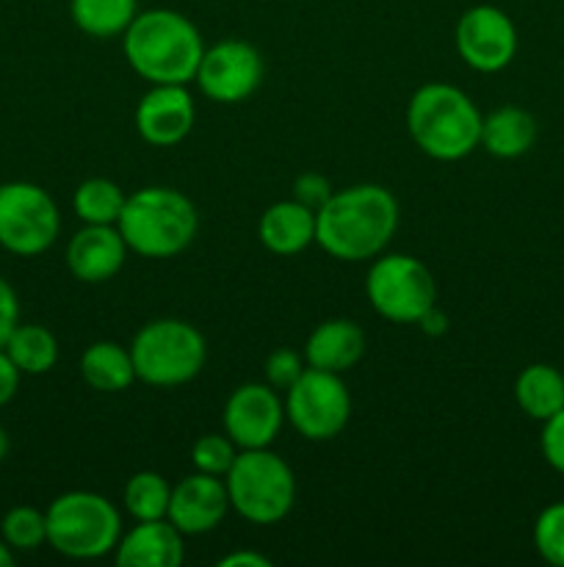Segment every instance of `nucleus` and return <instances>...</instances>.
<instances>
[{
    "instance_id": "obj_1",
    "label": "nucleus",
    "mask_w": 564,
    "mask_h": 567,
    "mask_svg": "<svg viewBox=\"0 0 564 567\" xmlns=\"http://www.w3.org/2000/svg\"><path fill=\"white\" fill-rule=\"evenodd\" d=\"M398 199L376 183L332 192L315 210V244L343 264L379 258L398 230Z\"/></svg>"
},
{
    "instance_id": "obj_2",
    "label": "nucleus",
    "mask_w": 564,
    "mask_h": 567,
    "mask_svg": "<svg viewBox=\"0 0 564 567\" xmlns=\"http://www.w3.org/2000/svg\"><path fill=\"white\" fill-rule=\"evenodd\" d=\"M122 50L138 78L158 86H188L197 78L205 44L199 28L186 14L171 9L138 11L122 33Z\"/></svg>"
},
{
    "instance_id": "obj_3",
    "label": "nucleus",
    "mask_w": 564,
    "mask_h": 567,
    "mask_svg": "<svg viewBox=\"0 0 564 567\" xmlns=\"http://www.w3.org/2000/svg\"><path fill=\"white\" fill-rule=\"evenodd\" d=\"M479 105L451 83H424L407 105V131L415 147L435 161H462L481 147Z\"/></svg>"
},
{
    "instance_id": "obj_4",
    "label": "nucleus",
    "mask_w": 564,
    "mask_h": 567,
    "mask_svg": "<svg viewBox=\"0 0 564 567\" xmlns=\"http://www.w3.org/2000/svg\"><path fill=\"white\" fill-rule=\"evenodd\" d=\"M116 227L130 252L166 260L191 247L199 230V214L197 205L177 188L147 186L125 199Z\"/></svg>"
},
{
    "instance_id": "obj_5",
    "label": "nucleus",
    "mask_w": 564,
    "mask_h": 567,
    "mask_svg": "<svg viewBox=\"0 0 564 567\" xmlns=\"http://www.w3.org/2000/svg\"><path fill=\"white\" fill-rule=\"evenodd\" d=\"M48 546L66 559H100L116 551L122 537V515L94 491L61 493L44 509Z\"/></svg>"
},
{
    "instance_id": "obj_6",
    "label": "nucleus",
    "mask_w": 564,
    "mask_h": 567,
    "mask_svg": "<svg viewBox=\"0 0 564 567\" xmlns=\"http://www.w3.org/2000/svg\"><path fill=\"white\" fill-rule=\"evenodd\" d=\"M224 485L232 513L254 526L280 524L296 504V476L291 465L271 449L238 452Z\"/></svg>"
},
{
    "instance_id": "obj_7",
    "label": "nucleus",
    "mask_w": 564,
    "mask_h": 567,
    "mask_svg": "<svg viewBox=\"0 0 564 567\" xmlns=\"http://www.w3.org/2000/svg\"><path fill=\"white\" fill-rule=\"evenodd\" d=\"M136 380L153 388H180L197 380L208 360L202 332L182 319H155L130 343Z\"/></svg>"
},
{
    "instance_id": "obj_8",
    "label": "nucleus",
    "mask_w": 564,
    "mask_h": 567,
    "mask_svg": "<svg viewBox=\"0 0 564 567\" xmlns=\"http://www.w3.org/2000/svg\"><path fill=\"white\" fill-rule=\"evenodd\" d=\"M365 297L382 319L393 324H418L437 305V280L424 260L404 252H382L365 277Z\"/></svg>"
},
{
    "instance_id": "obj_9",
    "label": "nucleus",
    "mask_w": 564,
    "mask_h": 567,
    "mask_svg": "<svg viewBox=\"0 0 564 567\" xmlns=\"http://www.w3.org/2000/svg\"><path fill=\"white\" fill-rule=\"evenodd\" d=\"M61 233V214L48 188L28 181L0 186V247L17 258L48 252Z\"/></svg>"
},
{
    "instance_id": "obj_10",
    "label": "nucleus",
    "mask_w": 564,
    "mask_h": 567,
    "mask_svg": "<svg viewBox=\"0 0 564 567\" xmlns=\"http://www.w3.org/2000/svg\"><path fill=\"white\" fill-rule=\"evenodd\" d=\"M285 419L304 441L324 443L341 435L352 419V396L341 374L304 369V374L285 391Z\"/></svg>"
},
{
    "instance_id": "obj_11",
    "label": "nucleus",
    "mask_w": 564,
    "mask_h": 567,
    "mask_svg": "<svg viewBox=\"0 0 564 567\" xmlns=\"http://www.w3.org/2000/svg\"><path fill=\"white\" fill-rule=\"evenodd\" d=\"M194 81L213 103H243L263 83V59L258 48L243 39H221L213 48H205Z\"/></svg>"
},
{
    "instance_id": "obj_12",
    "label": "nucleus",
    "mask_w": 564,
    "mask_h": 567,
    "mask_svg": "<svg viewBox=\"0 0 564 567\" xmlns=\"http://www.w3.org/2000/svg\"><path fill=\"white\" fill-rule=\"evenodd\" d=\"M457 53L470 70L501 72L512 64L518 53V28L512 17L492 3L470 6L457 22L453 31Z\"/></svg>"
},
{
    "instance_id": "obj_13",
    "label": "nucleus",
    "mask_w": 564,
    "mask_h": 567,
    "mask_svg": "<svg viewBox=\"0 0 564 567\" xmlns=\"http://www.w3.org/2000/svg\"><path fill=\"white\" fill-rule=\"evenodd\" d=\"M285 421V402L269 382H247L227 396L221 424L241 452L269 449Z\"/></svg>"
},
{
    "instance_id": "obj_14",
    "label": "nucleus",
    "mask_w": 564,
    "mask_h": 567,
    "mask_svg": "<svg viewBox=\"0 0 564 567\" xmlns=\"http://www.w3.org/2000/svg\"><path fill=\"white\" fill-rule=\"evenodd\" d=\"M197 122V105H194L188 86L175 83H158L136 105V131L153 147H175L186 142L188 133Z\"/></svg>"
},
{
    "instance_id": "obj_15",
    "label": "nucleus",
    "mask_w": 564,
    "mask_h": 567,
    "mask_svg": "<svg viewBox=\"0 0 564 567\" xmlns=\"http://www.w3.org/2000/svg\"><path fill=\"white\" fill-rule=\"evenodd\" d=\"M227 513H230V496L224 480L194 471L171 487L166 518L186 537H199L213 532Z\"/></svg>"
},
{
    "instance_id": "obj_16",
    "label": "nucleus",
    "mask_w": 564,
    "mask_h": 567,
    "mask_svg": "<svg viewBox=\"0 0 564 567\" xmlns=\"http://www.w3.org/2000/svg\"><path fill=\"white\" fill-rule=\"evenodd\" d=\"M127 252L130 249L116 225H83L66 244V269L75 280L100 286L119 275Z\"/></svg>"
},
{
    "instance_id": "obj_17",
    "label": "nucleus",
    "mask_w": 564,
    "mask_h": 567,
    "mask_svg": "<svg viewBox=\"0 0 564 567\" xmlns=\"http://www.w3.org/2000/svg\"><path fill=\"white\" fill-rule=\"evenodd\" d=\"M182 532L169 518L136 520L122 532L114 559L119 567H180L186 559Z\"/></svg>"
},
{
    "instance_id": "obj_18",
    "label": "nucleus",
    "mask_w": 564,
    "mask_h": 567,
    "mask_svg": "<svg viewBox=\"0 0 564 567\" xmlns=\"http://www.w3.org/2000/svg\"><path fill=\"white\" fill-rule=\"evenodd\" d=\"M302 354L310 369L346 374L363 360L365 330L352 319H326L310 332Z\"/></svg>"
},
{
    "instance_id": "obj_19",
    "label": "nucleus",
    "mask_w": 564,
    "mask_h": 567,
    "mask_svg": "<svg viewBox=\"0 0 564 567\" xmlns=\"http://www.w3.org/2000/svg\"><path fill=\"white\" fill-rule=\"evenodd\" d=\"M258 238L271 255L291 258L304 252L310 244H315V210L299 199H280L260 216Z\"/></svg>"
},
{
    "instance_id": "obj_20",
    "label": "nucleus",
    "mask_w": 564,
    "mask_h": 567,
    "mask_svg": "<svg viewBox=\"0 0 564 567\" xmlns=\"http://www.w3.org/2000/svg\"><path fill=\"white\" fill-rule=\"evenodd\" d=\"M536 142V120L520 105H501L481 122V147L492 158L512 161L529 153Z\"/></svg>"
},
{
    "instance_id": "obj_21",
    "label": "nucleus",
    "mask_w": 564,
    "mask_h": 567,
    "mask_svg": "<svg viewBox=\"0 0 564 567\" xmlns=\"http://www.w3.org/2000/svg\"><path fill=\"white\" fill-rule=\"evenodd\" d=\"M514 402L531 421L545 424L564 410V371L547 363H531L514 380Z\"/></svg>"
},
{
    "instance_id": "obj_22",
    "label": "nucleus",
    "mask_w": 564,
    "mask_h": 567,
    "mask_svg": "<svg viewBox=\"0 0 564 567\" xmlns=\"http://www.w3.org/2000/svg\"><path fill=\"white\" fill-rule=\"evenodd\" d=\"M81 377L100 393H119L136 382L130 347L116 341H94L81 354Z\"/></svg>"
},
{
    "instance_id": "obj_23",
    "label": "nucleus",
    "mask_w": 564,
    "mask_h": 567,
    "mask_svg": "<svg viewBox=\"0 0 564 567\" xmlns=\"http://www.w3.org/2000/svg\"><path fill=\"white\" fill-rule=\"evenodd\" d=\"M3 349L22 377H42L59 363V341L44 324H22L20 321Z\"/></svg>"
},
{
    "instance_id": "obj_24",
    "label": "nucleus",
    "mask_w": 564,
    "mask_h": 567,
    "mask_svg": "<svg viewBox=\"0 0 564 567\" xmlns=\"http://www.w3.org/2000/svg\"><path fill=\"white\" fill-rule=\"evenodd\" d=\"M138 14V0H70V17L86 37L114 39Z\"/></svg>"
},
{
    "instance_id": "obj_25",
    "label": "nucleus",
    "mask_w": 564,
    "mask_h": 567,
    "mask_svg": "<svg viewBox=\"0 0 564 567\" xmlns=\"http://www.w3.org/2000/svg\"><path fill=\"white\" fill-rule=\"evenodd\" d=\"M127 194L108 177H88L72 194V210L83 225H116Z\"/></svg>"
},
{
    "instance_id": "obj_26",
    "label": "nucleus",
    "mask_w": 564,
    "mask_h": 567,
    "mask_svg": "<svg viewBox=\"0 0 564 567\" xmlns=\"http://www.w3.org/2000/svg\"><path fill=\"white\" fill-rule=\"evenodd\" d=\"M171 485L155 471H138L127 480L122 504L133 520H158L169 513Z\"/></svg>"
},
{
    "instance_id": "obj_27",
    "label": "nucleus",
    "mask_w": 564,
    "mask_h": 567,
    "mask_svg": "<svg viewBox=\"0 0 564 567\" xmlns=\"http://www.w3.org/2000/svg\"><path fill=\"white\" fill-rule=\"evenodd\" d=\"M0 537L11 551H36L48 543V518L36 507H11L0 520Z\"/></svg>"
},
{
    "instance_id": "obj_28",
    "label": "nucleus",
    "mask_w": 564,
    "mask_h": 567,
    "mask_svg": "<svg viewBox=\"0 0 564 567\" xmlns=\"http://www.w3.org/2000/svg\"><path fill=\"white\" fill-rule=\"evenodd\" d=\"M238 452H241V449L230 441L227 432H208V435L197 437L191 446L194 471H199V474L221 476V480H224L227 471H230L232 463H236Z\"/></svg>"
},
{
    "instance_id": "obj_29",
    "label": "nucleus",
    "mask_w": 564,
    "mask_h": 567,
    "mask_svg": "<svg viewBox=\"0 0 564 567\" xmlns=\"http://www.w3.org/2000/svg\"><path fill=\"white\" fill-rule=\"evenodd\" d=\"M534 548L545 563L564 567V502H553L536 515Z\"/></svg>"
},
{
    "instance_id": "obj_30",
    "label": "nucleus",
    "mask_w": 564,
    "mask_h": 567,
    "mask_svg": "<svg viewBox=\"0 0 564 567\" xmlns=\"http://www.w3.org/2000/svg\"><path fill=\"white\" fill-rule=\"evenodd\" d=\"M304 369H307L304 354L296 352V349L282 347V349H274V352L269 354V360H265V380H269L271 388L285 393L288 388L304 374Z\"/></svg>"
},
{
    "instance_id": "obj_31",
    "label": "nucleus",
    "mask_w": 564,
    "mask_h": 567,
    "mask_svg": "<svg viewBox=\"0 0 564 567\" xmlns=\"http://www.w3.org/2000/svg\"><path fill=\"white\" fill-rule=\"evenodd\" d=\"M540 449L545 463L551 465L556 474L564 476V410H558L553 419H547L545 424H542Z\"/></svg>"
},
{
    "instance_id": "obj_32",
    "label": "nucleus",
    "mask_w": 564,
    "mask_h": 567,
    "mask_svg": "<svg viewBox=\"0 0 564 567\" xmlns=\"http://www.w3.org/2000/svg\"><path fill=\"white\" fill-rule=\"evenodd\" d=\"M330 181H326L324 175H318V172H304V175H299L296 183H293V199H299V203L307 205V208L313 210H318L321 205L330 199Z\"/></svg>"
},
{
    "instance_id": "obj_33",
    "label": "nucleus",
    "mask_w": 564,
    "mask_h": 567,
    "mask_svg": "<svg viewBox=\"0 0 564 567\" xmlns=\"http://www.w3.org/2000/svg\"><path fill=\"white\" fill-rule=\"evenodd\" d=\"M20 324V297L6 277H0V349Z\"/></svg>"
},
{
    "instance_id": "obj_34",
    "label": "nucleus",
    "mask_w": 564,
    "mask_h": 567,
    "mask_svg": "<svg viewBox=\"0 0 564 567\" xmlns=\"http://www.w3.org/2000/svg\"><path fill=\"white\" fill-rule=\"evenodd\" d=\"M20 380H22L20 369L11 363L6 349H0V408H6V404L17 396V391H20Z\"/></svg>"
},
{
    "instance_id": "obj_35",
    "label": "nucleus",
    "mask_w": 564,
    "mask_h": 567,
    "mask_svg": "<svg viewBox=\"0 0 564 567\" xmlns=\"http://www.w3.org/2000/svg\"><path fill=\"white\" fill-rule=\"evenodd\" d=\"M219 567H271V559L252 548H241V551H230L227 557H221Z\"/></svg>"
},
{
    "instance_id": "obj_36",
    "label": "nucleus",
    "mask_w": 564,
    "mask_h": 567,
    "mask_svg": "<svg viewBox=\"0 0 564 567\" xmlns=\"http://www.w3.org/2000/svg\"><path fill=\"white\" fill-rule=\"evenodd\" d=\"M418 327L426 332V336H446V332H448V316L442 313V310L435 305V308H429L424 316H420Z\"/></svg>"
},
{
    "instance_id": "obj_37",
    "label": "nucleus",
    "mask_w": 564,
    "mask_h": 567,
    "mask_svg": "<svg viewBox=\"0 0 564 567\" xmlns=\"http://www.w3.org/2000/svg\"><path fill=\"white\" fill-rule=\"evenodd\" d=\"M14 565V551H11L9 546H6V540L0 537V567H9Z\"/></svg>"
},
{
    "instance_id": "obj_38",
    "label": "nucleus",
    "mask_w": 564,
    "mask_h": 567,
    "mask_svg": "<svg viewBox=\"0 0 564 567\" xmlns=\"http://www.w3.org/2000/svg\"><path fill=\"white\" fill-rule=\"evenodd\" d=\"M6 454H9V435H6L3 424H0V463L6 460Z\"/></svg>"
},
{
    "instance_id": "obj_39",
    "label": "nucleus",
    "mask_w": 564,
    "mask_h": 567,
    "mask_svg": "<svg viewBox=\"0 0 564 567\" xmlns=\"http://www.w3.org/2000/svg\"><path fill=\"white\" fill-rule=\"evenodd\" d=\"M562 371H564V369H562Z\"/></svg>"
}]
</instances>
